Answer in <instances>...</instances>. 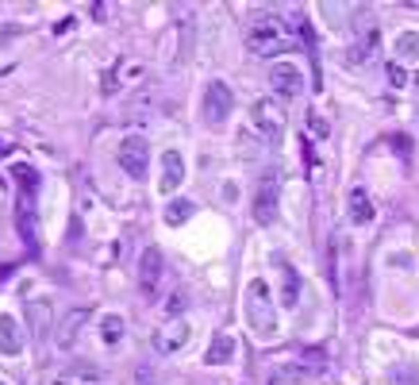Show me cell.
Returning <instances> with one entry per match:
<instances>
[{"label": "cell", "instance_id": "obj_18", "mask_svg": "<svg viewBox=\"0 0 419 385\" xmlns=\"http://www.w3.org/2000/svg\"><path fill=\"white\" fill-rule=\"evenodd\" d=\"M296 301H300V277H296L293 266L281 270V304L285 309H296Z\"/></svg>", "mask_w": 419, "mask_h": 385}, {"label": "cell", "instance_id": "obj_1", "mask_svg": "<svg viewBox=\"0 0 419 385\" xmlns=\"http://www.w3.org/2000/svg\"><path fill=\"white\" fill-rule=\"evenodd\" d=\"M243 316H247L250 331L258 339H273L277 335V309H273V293L262 277H254L247 285V293H243Z\"/></svg>", "mask_w": 419, "mask_h": 385}, {"label": "cell", "instance_id": "obj_22", "mask_svg": "<svg viewBox=\"0 0 419 385\" xmlns=\"http://www.w3.org/2000/svg\"><path fill=\"white\" fill-rule=\"evenodd\" d=\"M12 177L19 181V189H24V192H39V174H35L31 166H16V170H12Z\"/></svg>", "mask_w": 419, "mask_h": 385}, {"label": "cell", "instance_id": "obj_24", "mask_svg": "<svg viewBox=\"0 0 419 385\" xmlns=\"http://www.w3.org/2000/svg\"><path fill=\"white\" fill-rule=\"evenodd\" d=\"M8 154H12V142H8V139H0V158H8Z\"/></svg>", "mask_w": 419, "mask_h": 385}, {"label": "cell", "instance_id": "obj_19", "mask_svg": "<svg viewBox=\"0 0 419 385\" xmlns=\"http://www.w3.org/2000/svg\"><path fill=\"white\" fill-rule=\"evenodd\" d=\"M54 385H100V374L97 370H66L54 377Z\"/></svg>", "mask_w": 419, "mask_h": 385}, {"label": "cell", "instance_id": "obj_14", "mask_svg": "<svg viewBox=\"0 0 419 385\" xmlns=\"http://www.w3.org/2000/svg\"><path fill=\"white\" fill-rule=\"evenodd\" d=\"M208 366H227L231 359H235V335H227V331H220L212 339V343H208Z\"/></svg>", "mask_w": 419, "mask_h": 385}, {"label": "cell", "instance_id": "obj_8", "mask_svg": "<svg viewBox=\"0 0 419 385\" xmlns=\"http://www.w3.org/2000/svg\"><path fill=\"white\" fill-rule=\"evenodd\" d=\"M189 335H192V327H189V320H181V316H173L170 324L162 327V331L154 335V347L162 354H177L181 347H189Z\"/></svg>", "mask_w": 419, "mask_h": 385}, {"label": "cell", "instance_id": "obj_23", "mask_svg": "<svg viewBox=\"0 0 419 385\" xmlns=\"http://www.w3.org/2000/svg\"><path fill=\"white\" fill-rule=\"evenodd\" d=\"M12 274H16V266H0V285L8 281V277H12Z\"/></svg>", "mask_w": 419, "mask_h": 385}, {"label": "cell", "instance_id": "obj_20", "mask_svg": "<svg viewBox=\"0 0 419 385\" xmlns=\"http://www.w3.org/2000/svg\"><path fill=\"white\" fill-rule=\"evenodd\" d=\"M85 320H89V312H85V309H81V312H74V316H69L66 324H62V331H58V347H69V343H74L77 327H81Z\"/></svg>", "mask_w": 419, "mask_h": 385}, {"label": "cell", "instance_id": "obj_6", "mask_svg": "<svg viewBox=\"0 0 419 385\" xmlns=\"http://www.w3.org/2000/svg\"><path fill=\"white\" fill-rule=\"evenodd\" d=\"M235 108V97H231V85L227 81H208L204 89V120L208 124H223Z\"/></svg>", "mask_w": 419, "mask_h": 385}, {"label": "cell", "instance_id": "obj_26", "mask_svg": "<svg viewBox=\"0 0 419 385\" xmlns=\"http://www.w3.org/2000/svg\"><path fill=\"white\" fill-rule=\"evenodd\" d=\"M0 385H8V382H4V377H0Z\"/></svg>", "mask_w": 419, "mask_h": 385}, {"label": "cell", "instance_id": "obj_21", "mask_svg": "<svg viewBox=\"0 0 419 385\" xmlns=\"http://www.w3.org/2000/svg\"><path fill=\"white\" fill-rule=\"evenodd\" d=\"M189 216H192V204H189V201H173V204H165V224H170V227H181Z\"/></svg>", "mask_w": 419, "mask_h": 385}, {"label": "cell", "instance_id": "obj_16", "mask_svg": "<svg viewBox=\"0 0 419 385\" xmlns=\"http://www.w3.org/2000/svg\"><path fill=\"white\" fill-rule=\"evenodd\" d=\"M396 62H419V31H400L393 42Z\"/></svg>", "mask_w": 419, "mask_h": 385}, {"label": "cell", "instance_id": "obj_12", "mask_svg": "<svg viewBox=\"0 0 419 385\" xmlns=\"http://www.w3.org/2000/svg\"><path fill=\"white\" fill-rule=\"evenodd\" d=\"M346 212H350V224L365 227L373 224V201L365 189H350V197H346Z\"/></svg>", "mask_w": 419, "mask_h": 385}, {"label": "cell", "instance_id": "obj_10", "mask_svg": "<svg viewBox=\"0 0 419 385\" xmlns=\"http://www.w3.org/2000/svg\"><path fill=\"white\" fill-rule=\"evenodd\" d=\"M270 85L281 97H300V92H304V74H300L293 62H277V66L270 69Z\"/></svg>", "mask_w": 419, "mask_h": 385}, {"label": "cell", "instance_id": "obj_9", "mask_svg": "<svg viewBox=\"0 0 419 385\" xmlns=\"http://www.w3.org/2000/svg\"><path fill=\"white\" fill-rule=\"evenodd\" d=\"M185 181V158L181 151H162V181H158V192L162 197H173Z\"/></svg>", "mask_w": 419, "mask_h": 385}, {"label": "cell", "instance_id": "obj_4", "mask_svg": "<svg viewBox=\"0 0 419 385\" xmlns=\"http://www.w3.org/2000/svg\"><path fill=\"white\" fill-rule=\"evenodd\" d=\"M250 120H254V127L265 135V139H277L281 131H285V108H281V101H273V97H262V101H254V108H250Z\"/></svg>", "mask_w": 419, "mask_h": 385}, {"label": "cell", "instance_id": "obj_3", "mask_svg": "<svg viewBox=\"0 0 419 385\" xmlns=\"http://www.w3.org/2000/svg\"><path fill=\"white\" fill-rule=\"evenodd\" d=\"M115 158H120V170H124V174H131L135 181H142L147 170H150V147H147V139H142V135H124Z\"/></svg>", "mask_w": 419, "mask_h": 385}, {"label": "cell", "instance_id": "obj_2", "mask_svg": "<svg viewBox=\"0 0 419 385\" xmlns=\"http://www.w3.org/2000/svg\"><path fill=\"white\" fill-rule=\"evenodd\" d=\"M293 47V31L285 27L281 16H258L250 19L247 27V51L258 54V58H270V54H281Z\"/></svg>", "mask_w": 419, "mask_h": 385}, {"label": "cell", "instance_id": "obj_15", "mask_svg": "<svg viewBox=\"0 0 419 385\" xmlns=\"http://www.w3.org/2000/svg\"><path fill=\"white\" fill-rule=\"evenodd\" d=\"M265 385H304V370L293 362H277L265 370Z\"/></svg>", "mask_w": 419, "mask_h": 385}, {"label": "cell", "instance_id": "obj_17", "mask_svg": "<svg viewBox=\"0 0 419 385\" xmlns=\"http://www.w3.org/2000/svg\"><path fill=\"white\" fill-rule=\"evenodd\" d=\"M124 331H127V320L124 316H104L100 320V339H104V347H120L124 343Z\"/></svg>", "mask_w": 419, "mask_h": 385}, {"label": "cell", "instance_id": "obj_13", "mask_svg": "<svg viewBox=\"0 0 419 385\" xmlns=\"http://www.w3.org/2000/svg\"><path fill=\"white\" fill-rule=\"evenodd\" d=\"M158 281H162V251L150 247V251H142V262H139V285L150 293Z\"/></svg>", "mask_w": 419, "mask_h": 385}, {"label": "cell", "instance_id": "obj_25", "mask_svg": "<svg viewBox=\"0 0 419 385\" xmlns=\"http://www.w3.org/2000/svg\"><path fill=\"white\" fill-rule=\"evenodd\" d=\"M135 385H158V382H154V377H147V374H139V382H135Z\"/></svg>", "mask_w": 419, "mask_h": 385}, {"label": "cell", "instance_id": "obj_5", "mask_svg": "<svg viewBox=\"0 0 419 385\" xmlns=\"http://www.w3.org/2000/svg\"><path fill=\"white\" fill-rule=\"evenodd\" d=\"M277 201H281V181H277V174H265L254 189V220L262 227L277 220Z\"/></svg>", "mask_w": 419, "mask_h": 385}, {"label": "cell", "instance_id": "obj_11", "mask_svg": "<svg viewBox=\"0 0 419 385\" xmlns=\"http://www.w3.org/2000/svg\"><path fill=\"white\" fill-rule=\"evenodd\" d=\"M19 351H24V331H19V320L12 316V312H0V354L16 359Z\"/></svg>", "mask_w": 419, "mask_h": 385}, {"label": "cell", "instance_id": "obj_7", "mask_svg": "<svg viewBox=\"0 0 419 385\" xmlns=\"http://www.w3.org/2000/svg\"><path fill=\"white\" fill-rule=\"evenodd\" d=\"M16 227H19V239L27 243V251L39 254V220H35V192H24V197H19Z\"/></svg>", "mask_w": 419, "mask_h": 385}]
</instances>
